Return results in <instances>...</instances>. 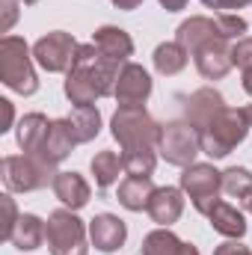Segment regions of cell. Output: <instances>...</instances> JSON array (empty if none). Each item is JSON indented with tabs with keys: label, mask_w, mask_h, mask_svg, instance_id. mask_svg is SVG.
<instances>
[{
	"label": "cell",
	"mask_w": 252,
	"mask_h": 255,
	"mask_svg": "<svg viewBox=\"0 0 252 255\" xmlns=\"http://www.w3.org/2000/svg\"><path fill=\"white\" fill-rule=\"evenodd\" d=\"M57 166L36 154H9L3 157V181L12 193H33L54 184Z\"/></svg>",
	"instance_id": "cell-5"
},
{
	"label": "cell",
	"mask_w": 252,
	"mask_h": 255,
	"mask_svg": "<svg viewBox=\"0 0 252 255\" xmlns=\"http://www.w3.org/2000/svg\"><path fill=\"white\" fill-rule=\"evenodd\" d=\"M157 190L151 184V175H127L125 181L119 184V205H125L127 211H145L151 193Z\"/></svg>",
	"instance_id": "cell-21"
},
{
	"label": "cell",
	"mask_w": 252,
	"mask_h": 255,
	"mask_svg": "<svg viewBox=\"0 0 252 255\" xmlns=\"http://www.w3.org/2000/svg\"><path fill=\"white\" fill-rule=\"evenodd\" d=\"M122 63H113L107 57H101V51L89 42L77 48L74 65L65 74V98L74 107H92L98 98L113 95L116 92V80H119Z\"/></svg>",
	"instance_id": "cell-2"
},
{
	"label": "cell",
	"mask_w": 252,
	"mask_h": 255,
	"mask_svg": "<svg viewBox=\"0 0 252 255\" xmlns=\"http://www.w3.org/2000/svg\"><path fill=\"white\" fill-rule=\"evenodd\" d=\"M244 89H247V95L252 98V71H244Z\"/></svg>",
	"instance_id": "cell-36"
},
{
	"label": "cell",
	"mask_w": 252,
	"mask_h": 255,
	"mask_svg": "<svg viewBox=\"0 0 252 255\" xmlns=\"http://www.w3.org/2000/svg\"><path fill=\"white\" fill-rule=\"evenodd\" d=\"M202 151L199 133L187 122H166L160 125V139H157V154L172 163V166H193L196 154Z\"/></svg>",
	"instance_id": "cell-7"
},
{
	"label": "cell",
	"mask_w": 252,
	"mask_h": 255,
	"mask_svg": "<svg viewBox=\"0 0 252 255\" xmlns=\"http://www.w3.org/2000/svg\"><path fill=\"white\" fill-rule=\"evenodd\" d=\"M77 42L71 39V33H63V30H54L48 36H42L36 45H33V60L42 65L45 71L57 74V71H68L74 65V57H77Z\"/></svg>",
	"instance_id": "cell-8"
},
{
	"label": "cell",
	"mask_w": 252,
	"mask_h": 255,
	"mask_svg": "<svg viewBox=\"0 0 252 255\" xmlns=\"http://www.w3.org/2000/svg\"><path fill=\"white\" fill-rule=\"evenodd\" d=\"M139 3H142V0H113V6H116V9H125V12H133Z\"/></svg>",
	"instance_id": "cell-35"
},
{
	"label": "cell",
	"mask_w": 252,
	"mask_h": 255,
	"mask_svg": "<svg viewBox=\"0 0 252 255\" xmlns=\"http://www.w3.org/2000/svg\"><path fill=\"white\" fill-rule=\"evenodd\" d=\"M214 255H252L250 247H244V244H238V241H229V244H220Z\"/></svg>",
	"instance_id": "cell-32"
},
{
	"label": "cell",
	"mask_w": 252,
	"mask_h": 255,
	"mask_svg": "<svg viewBox=\"0 0 252 255\" xmlns=\"http://www.w3.org/2000/svg\"><path fill=\"white\" fill-rule=\"evenodd\" d=\"M0 80H3V86H9L18 95H33L39 89L30 48L18 36H3V42H0Z\"/></svg>",
	"instance_id": "cell-4"
},
{
	"label": "cell",
	"mask_w": 252,
	"mask_h": 255,
	"mask_svg": "<svg viewBox=\"0 0 252 255\" xmlns=\"http://www.w3.org/2000/svg\"><path fill=\"white\" fill-rule=\"evenodd\" d=\"M223 107H226V101H223V95H220L217 89H211V86L196 89L187 101H184V122L199 133Z\"/></svg>",
	"instance_id": "cell-13"
},
{
	"label": "cell",
	"mask_w": 252,
	"mask_h": 255,
	"mask_svg": "<svg viewBox=\"0 0 252 255\" xmlns=\"http://www.w3.org/2000/svg\"><path fill=\"white\" fill-rule=\"evenodd\" d=\"M116 101L119 107H142L151 95V77L142 65L136 63H125L119 71V80H116Z\"/></svg>",
	"instance_id": "cell-11"
},
{
	"label": "cell",
	"mask_w": 252,
	"mask_h": 255,
	"mask_svg": "<svg viewBox=\"0 0 252 255\" xmlns=\"http://www.w3.org/2000/svg\"><path fill=\"white\" fill-rule=\"evenodd\" d=\"M199 214H205L208 220H211V229L214 232H220L223 238H244L247 235V220H244V214L235 208V205H229V202H223V199H202V202H196L193 205Z\"/></svg>",
	"instance_id": "cell-10"
},
{
	"label": "cell",
	"mask_w": 252,
	"mask_h": 255,
	"mask_svg": "<svg viewBox=\"0 0 252 255\" xmlns=\"http://www.w3.org/2000/svg\"><path fill=\"white\" fill-rule=\"evenodd\" d=\"M68 125L77 142H89L101 130V113L95 107H74V113L68 116Z\"/></svg>",
	"instance_id": "cell-24"
},
{
	"label": "cell",
	"mask_w": 252,
	"mask_h": 255,
	"mask_svg": "<svg viewBox=\"0 0 252 255\" xmlns=\"http://www.w3.org/2000/svg\"><path fill=\"white\" fill-rule=\"evenodd\" d=\"M89 238H92V247L101 250V253H116L127 238V226L116 217V214H98L92 223H89Z\"/></svg>",
	"instance_id": "cell-15"
},
{
	"label": "cell",
	"mask_w": 252,
	"mask_h": 255,
	"mask_svg": "<svg viewBox=\"0 0 252 255\" xmlns=\"http://www.w3.org/2000/svg\"><path fill=\"white\" fill-rule=\"evenodd\" d=\"M42 241H45V223L36 214H21L18 223H15V229H12V235H9V244L15 250L30 253V250H39Z\"/></svg>",
	"instance_id": "cell-23"
},
{
	"label": "cell",
	"mask_w": 252,
	"mask_h": 255,
	"mask_svg": "<svg viewBox=\"0 0 252 255\" xmlns=\"http://www.w3.org/2000/svg\"><path fill=\"white\" fill-rule=\"evenodd\" d=\"M74 145H77V139H74V133H71L68 119H51L48 136H45V145H42V160L60 166L65 157L71 154Z\"/></svg>",
	"instance_id": "cell-17"
},
{
	"label": "cell",
	"mask_w": 252,
	"mask_h": 255,
	"mask_svg": "<svg viewBox=\"0 0 252 255\" xmlns=\"http://www.w3.org/2000/svg\"><path fill=\"white\" fill-rule=\"evenodd\" d=\"M244 113H247V119H250V125H252V104L250 107H244Z\"/></svg>",
	"instance_id": "cell-37"
},
{
	"label": "cell",
	"mask_w": 252,
	"mask_h": 255,
	"mask_svg": "<svg viewBox=\"0 0 252 255\" xmlns=\"http://www.w3.org/2000/svg\"><path fill=\"white\" fill-rule=\"evenodd\" d=\"M181 190L190 196V202H202V199H214L223 190V172H217L211 163H193L181 175Z\"/></svg>",
	"instance_id": "cell-12"
},
{
	"label": "cell",
	"mask_w": 252,
	"mask_h": 255,
	"mask_svg": "<svg viewBox=\"0 0 252 255\" xmlns=\"http://www.w3.org/2000/svg\"><path fill=\"white\" fill-rule=\"evenodd\" d=\"M252 190V172L244 169V166H232L223 172V193H229L232 199H244L247 193Z\"/></svg>",
	"instance_id": "cell-27"
},
{
	"label": "cell",
	"mask_w": 252,
	"mask_h": 255,
	"mask_svg": "<svg viewBox=\"0 0 252 255\" xmlns=\"http://www.w3.org/2000/svg\"><path fill=\"white\" fill-rule=\"evenodd\" d=\"M187 51L178 45V42H163V45H157V51H154V68L160 71V74H178V71H184V65H187Z\"/></svg>",
	"instance_id": "cell-26"
},
{
	"label": "cell",
	"mask_w": 252,
	"mask_h": 255,
	"mask_svg": "<svg viewBox=\"0 0 252 255\" xmlns=\"http://www.w3.org/2000/svg\"><path fill=\"white\" fill-rule=\"evenodd\" d=\"M0 208H3V232H0V238L3 241H9V235H12V229H15V223H18V208H15V199L9 196V193H3L0 196Z\"/></svg>",
	"instance_id": "cell-29"
},
{
	"label": "cell",
	"mask_w": 252,
	"mask_h": 255,
	"mask_svg": "<svg viewBox=\"0 0 252 255\" xmlns=\"http://www.w3.org/2000/svg\"><path fill=\"white\" fill-rule=\"evenodd\" d=\"M54 193H57V199L63 202L65 208H71V211H80L89 202V184L77 172H60L54 178Z\"/></svg>",
	"instance_id": "cell-22"
},
{
	"label": "cell",
	"mask_w": 252,
	"mask_h": 255,
	"mask_svg": "<svg viewBox=\"0 0 252 255\" xmlns=\"http://www.w3.org/2000/svg\"><path fill=\"white\" fill-rule=\"evenodd\" d=\"M122 169H125L122 166V154H116V151H98L92 157V175H95V184L101 190H107L110 184H116Z\"/></svg>",
	"instance_id": "cell-25"
},
{
	"label": "cell",
	"mask_w": 252,
	"mask_h": 255,
	"mask_svg": "<svg viewBox=\"0 0 252 255\" xmlns=\"http://www.w3.org/2000/svg\"><path fill=\"white\" fill-rule=\"evenodd\" d=\"M0 107H3V116H6V122H3L0 130H9V128H12V101H6V98H3V101H0Z\"/></svg>",
	"instance_id": "cell-33"
},
{
	"label": "cell",
	"mask_w": 252,
	"mask_h": 255,
	"mask_svg": "<svg viewBox=\"0 0 252 255\" xmlns=\"http://www.w3.org/2000/svg\"><path fill=\"white\" fill-rule=\"evenodd\" d=\"M232 63L244 71H252V36H244L232 45Z\"/></svg>",
	"instance_id": "cell-28"
},
{
	"label": "cell",
	"mask_w": 252,
	"mask_h": 255,
	"mask_svg": "<svg viewBox=\"0 0 252 255\" xmlns=\"http://www.w3.org/2000/svg\"><path fill=\"white\" fill-rule=\"evenodd\" d=\"M48 128H51V122H48L42 113H27V116L18 122V145L24 148V154L42 157V145H45Z\"/></svg>",
	"instance_id": "cell-20"
},
{
	"label": "cell",
	"mask_w": 252,
	"mask_h": 255,
	"mask_svg": "<svg viewBox=\"0 0 252 255\" xmlns=\"http://www.w3.org/2000/svg\"><path fill=\"white\" fill-rule=\"evenodd\" d=\"M45 241L51 255H86V229L71 208L54 211L45 223Z\"/></svg>",
	"instance_id": "cell-6"
},
{
	"label": "cell",
	"mask_w": 252,
	"mask_h": 255,
	"mask_svg": "<svg viewBox=\"0 0 252 255\" xmlns=\"http://www.w3.org/2000/svg\"><path fill=\"white\" fill-rule=\"evenodd\" d=\"M145 211H148V217H151L157 226L169 229L172 223H178V217H181V211H184V196H181L178 187H157V190L151 193Z\"/></svg>",
	"instance_id": "cell-16"
},
{
	"label": "cell",
	"mask_w": 252,
	"mask_h": 255,
	"mask_svg": "<svg viewBox=\"0 0 252 255\" xmlns=\"http://www.w3.org/2000/svg\"><path fill=\"white\" fill-rule=\"evenodd\" d=\"M250 119L244 110H235V107H223L208 125L199 130V142H202V151L208 157H226L232 154L250 133Z\"/></svg>",
	"instance_id": "cell-3"
},
{
	"label": "cell",
	"mask_w": 252,
	"mask_h": 255,
	"mask_svg": "<svg viewBox=\"0 0 252 255\" xmlns=\"http://www.w3.org/2000/svg\"><path fill=\"white\" fill-rule=\"evenodd\" d=\"M21 3H27V6H33V3H39V0H21Z\"/></svg>",
	"instance_id": "cell-38"
},
{
	"label": "cell",
	"mask_w": 252,
	"mask_h": 255,
	"mask_svg": "<svg viewBox=\"0 0 252 255\" xmlns=\"http://www.w3.org/2000/svg\"><path fill=\"white\" fill-rule=\"evenodd\" d=\"M113 136L122 145V166L127 175H151L157 166L160 125L145 107H119L113 116Z\"/></svg>",
	"instance_id": "cell-1"
},
{
	"label": "cell",
	"mask_w": 252,
	"mask_h": 255,
	"mask_svg": "<svg viewBox=\"0 0 252 255\" xmlns=\"http://www.w3.org/2000/svg\"><path fill=\"white\" fill-rule=\"evenodd\" d=\"M92 45L101 51V57H107V60H113V63H127V57L133 54V42H130V36H127L122 27H98L95 30V36H92Z\"/></svg>",
	"instance_id": "cell-18"
},
{
	"label": "cell",
	"mask_w": 252,
	"mask_h": 255,
	"mask_svg": "<svg viewBox=\"0 0 252 255\" xmlns=\"http://www.w3.org/2000/svg\"><path fill=\"white\" fill-rule=\"evenodd\" d=\"M142 255H199V250L193 247V244H184V241H178L169 229H154V232H148L145 235V241H142Z\"/></svg>",
	"instance_id": "cell-19"
},
{
	"label": "cell",
	"mask_w": 252,
	"mask_h": 255,
	"mask_svg": "<svg viewBox=\"0 0 252 255\" xmlns=\"http://www.w3.org/2000/svg\"><path fill=\"white\" fill-rule=\"evenodd\" d=\"M208 9H220V12H229V9H244L250 6L252 0H202Z\"/></svg>",
	"instance_id": "cell-31"
},
{
	"label": "cell",
	"mask_w": 252,
	"mask_h": 255,
	"mask_svg": "<svg viewBox=\"0 0 252 255\" xmlns=\"http://www.w3.org/2000/svg\"><path fill=\"white\" fill-rule=\"evenodd\" d=\"M18 3H21V0H0V6H3V24H0V30H3V33L12 30V24H15V18H18Z\"/></svg>",
	"instance_id": "cell-30"
},
{
	"label": "cell",
	"mask_w": 252,
	"mask_h": 255,
	"mask_svg": "<svg viewBox=\"0 0 252 255\" xmlns=\"http://www.w3.org/2000/svg\"><path fill=\"white\" fill-rule=\"evenodd\" d=\"M232 39L226 36H217V39H208L202 42L196 51H193V60H196V68L205 80H220L232 71Z\"/></svg>",
	"instance_id": "cell-9"
},
{
	"label": "cell",
	"mask_w": 252,
	"mask_h": 255,
	"mask_svg": "<svg viewBox=\"0 0 252 255\" xmlns=\"http://www.w3.org/2000/svg\"><path fill=\"white\" fill-rule=\"evenodd\" d=\"M160 6H163L166 12H181V9L187 6V0H160Z\"/></svg>",
	"instance_id": "cell-34"
},
{
	"label": "cell",
	"mask_w": 252,
	"mask_h": 255,
	"mask_svg": "<svg viewBox=\"0 0 252 255\" xmlns=\"http://www.w3.org/2000/svg\"><path fill=\"white\" fill-rule=\"evenodd\" d=\"M217 36H226L229 39V33H226V27H223V21L220 18H205V15H196V18H187L178 30H175V42L193 54L202 42H208V39H217Z\"/></svg>",
	"instance_id": "cell-14"
}]
</instances>
